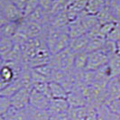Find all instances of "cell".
<instances>
[{"instance_id":"7402d4cb","label":"cell","mask_w":120,"mask_h":120,"mask_svg":"<svg viewBox=\"0 0 120 120\" xmlns=\"http://www.w3.org/2000/svg\"><path fill=\"white\" fill-rule=\"evenodd\" d=\"M107 4L104 2V0H88L85 12L90 15H97L104 8V6Z\"/></svg>"},{"instance_id":"e575fe53","label":"cell","mask_w":120,"mask_h":120,"mask_svg":"<svg viewBox=\"0 0 120 120\" xmlns=\"http://www.w3.org/2000/svg\"><path fill=\"white\" fill-rule=\"evenodd\" d=\"M6 22H7V21H6V19H5L4 15H3V14H2V11H1V9H0V25H2L3 24H5Z\"/></svg>"},{"instance_id":"e0dca14e","label":"cell","mask_w":120,"mask_h":120,"mask_svg":"<svg viewBox=\"0 0 120 120\" xmlns=\"http://www.w3.org/2000/svg\"><path fill=\"white\" fill-rule=\"evenodd\" d=\"M28 108V107H27ZM27 108L24 109H15L11 108L4 115L5 120H28V114H27Z\"/></svg>"},{"instance_id":"44dd1931","label":"cell","mask_w":120,"mask_h":120,"mask_svg":"<svg viewBox=\"0 0 120 120\" xmlns=\"http://www.w3.org/2000/svg\"><path fill=\"white\" fill-rule=\"evenodd\" d=\"M88 52H80L74 55L73 60V70L75 71H84L87 60H88Z\"/></svg>"},{"instance_id":"9a60e30c","label":"cell","mask_w":120,"mask_h":120,"mask_svg":"<svg viewBox=\"0 0 120 120\" xmlns=\"http://www.w3.org/2000/svg\"><path fill=\"white\" fill-rule=\"evenodd\" d=\"M23 87H24V85L22 83L21 79L18 77L15 80L12 81L9 84H6V86H4L1 89V90H0V96L4 97V98H10L17 90H19L21 88H23Z\"/></svg>"},{"instance_id":"8d00e7d4","label":"cell","mask_w":120,"mask_h":120,"mask_svg":"<svg viewBox=\"0 0 120 120\" xmlns=\"http://www.w3.org/2000/svg\"><path fill=\"white\" fill-rule=\"evenodd\" d=\"M3 34H2V29H1V25H0V41L3 39Z\"/></svg>"},{"instance_id":"484cf974","label":"cell","mask_w":120,"mask_h":120,"mask_svg":"<svg viewBox=\"0 0 120 120\" xmlns=\"http://www.w3.org/2000/svg\"><path fill=\"white\" fill-rule=\"evenodd\" d=\"M107 5H108L112 12L116 23L120 24V2L118 0H113L112 2H110L109 4H107Z\"/></svg>"},{"instance_id":"4fadbf2b","label":"cell","mask_w":120,"mask_h":120,"mask_svg":"<svg viewBox=\"0 0 120 120\" xmlns=\"http://www.w3.org/2000/svg\"><path fill=\"white\" fill-rule=\"evenodd\" d=\"M90 110L89 106L70 107L67 113L71 120H85Z\"/></svg>"},{"instance_id":"ab89813d","label":"cell","mask_w":120,"mask_h":120,"mask_svg":"<svg viewBox=\"0 0 120 120\" xmlns=\"http://www.w3.org/2000/svg\"><path fill=\"white\" fill-rule=\"evenodd\" d=\"M116 79H118V80H119V81H120V75H119V76H118V77H117V78H116Z\"/></svg>"},{"instance_id":"d4e9b609","label":"cell","mask_w":120,"mask_h":120,"mask_svg":"<svg viewBox=\"0 0 120 120\" xmlns=\"http://www.w3.org/2000/svg\"><path fill=\"white\" fill-rule=\"evenodd\" d=\"M14 46H15V42L13 39L3 38L0 41V57L4 60V58L13 50Z\"/></svg>"},{"instance_id":"f6af8a7d","label":"cell","mask_w":120,"mask_h":120,"mask_svg":"<svg viewBox=\"0 0 120 120\" xmlns=\"http://www.w3.org/2000/svg\"><path fill=\"white\" fill-rule=\"evenodd\" d=\"M69 1H70V0H69Z\"/></svg>"},{"instance_id":"ac0fdd59","label":"cell","mask_w":120,"mask_h":120,"mask_svg":"<svg viewBox=\"0 0 120 120\" xmlns=\"http://www.w3.org/2000/svg\"><path fill=\"white\" fill-rule=\"evenodd\" d=\"M67 30H68V34H69L71 38H75V37H78V36L86 34V31L83 28L79 17L68 24Z\"/></svg>"},{"instance_id":"d6986e66","label":"cell","mask_w":120,"mask_h":120,"mask_svg":"<svg viewBox=\"0 0 120 120\" xmlns=\"http://www.w3.org/2000/svg\"><path fill=\"white\" fill-rule=\"evenodd\" d=\"M49 88L52 98H66L68 91L62 85L56 81H49Z\"/></svg>"},{"instance_id":"ba28073f","label":"cell","mask_w":120,"mask_h":120,"mask_svg":"<svg viewBox=\"0 0 120 120\" xmlns=\"http://www.w3.org/2000/svg\"><path fill=\"white\" fill-rule=\"evenodd\" d=\"M50 100H51V98L43 95L42 93L32 88L30 92V99H29V106L30 107L39 108V109L48 110Z\"/></svg>"},{"instance_id":"83f0119b","label":"cell","mask_w":120,"mask_h":120,"mask_svg":"<svg viewBox=\"0 0 120 120\" xmlns=\"http://www.w3.org/2000/svg\"><path fill=\"white\" fill-rule=\"evenodd\" d=\"M107 40L112 41L116 43L120 42V24L116 23L115 24L113 29L111 30V32L109 33V34L107 37Z\"/></svg>"},{"instance_id":"52a82bcc","label":"cell","mask_w":120,"mask_h":120,"mask_svg":"<svg viewBox=\"0 0 120 120\" xmlns=\"http://www.w3.org/2000/svg\"><path fill=\"white\" fill-rule=\"evenodd\" d=\"M88 0H71L69 1L66 8V14L69 23L77 18L85 11Z\"/></svg>"},{"instance_id":"5bb4252c","label":"cell","mask_w":120,"mask_h":120,"mask_svg":"<svg viewBox=\"0 0 120 120\" xmlns=\"http://www.w3.org/2000/svg\"><path fill=\"white\" fill-rule=\"evenodd\" d=\"M96 109L97 120H117L119 116L114 113L107 104H103Z\"/></svg>"},{"instance_id":"74e56055","label":"cell","mask_w":120,"mask_h":120,"mask_svg":"<svg viewBox=\"0 0 120 120\" xmlns=\"http://www.w3.org/2000/svg\"><path fill=\"white\" fill-rule=\"evenodd\" d=\"M112 1H113V0H104V2H105L106 4H109V3L112 2Z\"/></svg>"},{"instance_id":"ffe728a7","label":"cell","mask_w":120,"mask_h":120,"mask_svg":"<svg viewBox=\"0 0 120 120\" xmlns=\"http://www.w3.org/2000/svg\"><path fill=\"white\" fill-rule=\"evenodd\" d=\"M28 120H49L51 114L46 109H39V108L28 107L27 108Z\"/></svg>"},{"instance_id":"4dcf8cb0","label":"cell","mask_w":120,"mask_h":120,"mask_svg":"<svg viewBox=\"0 0 120 120\" xmlns=\"http://www.w3.org/2000/svg\"><path fill=\"white\" fill-rule=\"evenodd\" d=\"M108 106L110 108V109H111L114 113H116V114L120 117V98L118 99L113 101V102L109 103Z\"/></svg>"},{"instance_id":"7c38bea8","label":"cell","mask_w":120,"mask_h":120,"mask_svg":"<svg viewBox=\"0 0 120 120\" xmlns=\"http://www.w3.org/2000/svg\"><path fill=\"white\" fill-rule=\"evenodd\" d=\"M89 37L87 34L78 36L75 38H71L69 48L74 53H78L80 52H87V47L89 44Z\"/></svg>"},{"instance_id":"f546056e","label":"cell","mask_w":120,"mask_h":120,"mask_svg":"<svg viewBox=\"0 0 120 120\" xmlns=\"http://www.w3.org/2000/svg\"><path fill=\"white\" fill-rule=\"evenodd\" d=\"M38 2H39V6L48 14L53 5L54 0H38Z\"/></svg>"},{"instance_id":"b9f144b4","label":"cell","mask_w":120,"mask_h":120,"mask_svg":"<svg viewBox=\"0 0 120 120\" xmlns=\"http://www.w3.org/2000/svg\"><path fill=\"white\" fill-rule=\"evenodd\" d=\"M0 98H1V96H0Z\"/></svg>"},{"instance_id":"2e32d148","label":"cell","mask_w":120,"mask_h":120,"mask_svg":"<svg viewBox=\"0 0 120 120\" xmlns=\"http://www.w3.org/2000/svg\"><path fill=\"white\" fill-rule=\"evenodd\" d=\"M79 19L80 21V23L82 24L83 28L86 31V34L90 31L92 28H94L96 25L99 24L98 21V18L97 15H90V14H87V13L83 12L79 16Z\"/></svg>"},{"instance_id":"277c9868","label":"cell","mask_w":120,"mask_h":120,"mask_svg":"<svg viewBox=\"0 0 120 120\" xmlns=\"http://www.w3.org/2000/svg\"><path fill=\"white\" fill-rule=\"evenodd\" d=\"M108 56L102 50L90 52L88 53V60L85 71H96L102 69L108 64Z\"/></svg>"},{"instance_id":"9c48e42d","label":"cell","mask_w":120,"mask_h":120,"mask_svg":"<svg viewBox=\"0 0 120 120\" xmlns=\"http://www.w3.org/2000/svg\"><path fill=\"white\" fill-rule=\"evenodd\" d=\"M120 98V81L116 78L111 79L106 88V103L108 105Z\"/></svg>"},{"instance_id":"ee69618b","label":"cell","mask_w":120,"mask_h":120,"mask_svg":"<svg viewBox=\"0 0 120 120\" xmlns=\"http://www.w3.org/2000/svg\"><path fill=\"white\" fill-rule=\"evenodd\" d=\"M70 1H71V0H70Z\"/></svg>"},{"instance_id":"7bdbcfd3","label":"cell","mask_w":120,"mask_h":120,"mask_svg":"<svg viewBox=\"0 0 120 120\" xmlns=\"http://www.w3.org/2000/svg\"><path fill=\"white\" fill-rule=\"evenodd\" d=\"M118 1H119V2H120V0H118Z\"/></svg>"},{"instance_id":"5b68a950","label":"cell","mask_w":120,"mask_h":120,"mask_svg":"<svg viewBox=\"0 0 120 120\" xmlns=\"http://www.w3.org/2000/svg\"><path fill=\"white\" fill-rule=\"evenodd\" d=\"M32 87H23L17 90L9 99L11 107L15 109H24L29 107L30 92Z\"/></svg>"},{"instance_id":"6da1fadb","label":"cell","mask_w":120,"mask_h":120,"mask_svg":"<svg viewBox=\"0 0 120 120\" xmlns=\"http://www.w3.org/2000/svg\"><path fill=\"white\" fill-rule=\"evenodd\" d=\"M70 40L71 37L68 34L67 26L61 28L48 26L45 34V42L52 55L68 48Z\"/></svg>"},{"instance_id":"60d3db41","label":"cell","mask_w":120,"mask_h":120,"mask_svg":"<svg viewBox=\"0 0 120 120\" xmlns=\"http://www.w3.org/2000/svg\"><path fill=\"white\" fill-rule=\"evenodd\" d=\"M117 120H120V117H119V118H118V119H117Z\"/></svg>"},{"instance_id":"d590c367","label":"cell","mask_w":120,"mask_h":120,"mask_svg":"<svg viewBox=\"0 0 120 120\" xmlns=\"http://www.w3.org/2000/svg\"><path fill=\"white\" fill-rule=\"evenodd\" d=\"M116 44H117V53H118L120 55V42H117Z\"/></svg>"},{"instance_id":"1f68e13d","label":"cell","mask_w":120,"mask_h":120,"mask_svg":"<svg viewBox=\"0 0 120 120\" xmlns=\"http://www.w3.org/2000/svg\"><path fill=\"white\" fill-rule=\"evenodd\" d=\"M49 120H71L68 113H61V114H56V115H51L50 119Z\"/></svg>"},{"instance_id":"d6a6232c","label":"cell","mask_w":120,"mask_h":120,"mask_svg":"<svg viewBox=\"0 0 120 120\" xmlns=\"http://www.w3.org/2000/svg\"><path fill=\"white\" fill-rule=\"evenodd\" d=\"M85 120H97L96 109L95 108L90 107L89 113H88V116H87V117H86Z\"/></svg>"},{"instance_id":"30bf717a","label":"cell","mask_w":120,"mask_h":120,"mask_svg":"<svg viewBox=\"0 0 120 120\" xmlns=\"http://www.w3.org/2000/svg\"><path fill=\"white\" fill-rule=\"evenodd\" d=\"M106 70L110 79L117 78L120 75V55L117 52L108 56Z\"/></svg>"},{"instance_id":"7a4b0ae2","label":"cell","mask_w":120,"mask_h":120,"mask_svg":"<svg viewBox=\"0 0 120 120\" xmlns=\"http://www.w3.org/2000/svg\"><path fill=\"white\" fill-rule=\"evenodd\" d=\"M74 55L75 53L68 47L57 53L52 54L50 60V63L56 70L71 72L73 71Z\"/></svg>"},{"instance_id":"f35d334b","label":"cell","mask_w":120,"mask_h":120,"mask_svg":"<svg viewBox=\"0 0 120 120\" xmlns=\"http://www.w3.org/2000/svg\"><path fill=\"white\" fill-rule=\"evenodd\" d=\"M0 120H5L4 119V116H0Z\"/></svg>"},{"instance_id":"8992f818","label":"cell","mask_w":120,"mask_h":120,"mask_svg":"<svg viewBox=\"0 0 120 120\" xmlns=\"http://www.w3.org/2000/svg\"><path fill=\"white\" fill-rule=\"evenodd\" d=\"M66 100L70 107H81L87 106V100L84 96L82 88L77 84H74L68 91Z\"/></svg>"},{"instance_id":"836d02e7","label":"cell","mask_w":120,"mask_h":120,"mask_svg":"<svg viewBox=\"0 0 120 120\" xmlns=\"http://www.w3.org/2000/svg\"><path fill=\"white\" fill-rule=\"evenodd\" d=\"M10 1H11L12 3H14L15 6H17L18 8H20V9L23 11L24 6H25V4L27 3L28 0H10Z\"/></svg>"},{"instance_id":"cb8c5ba5","label":"cell","mask_w":120,"mask_h":120,"mask_svg":"<svg viewBox=\"0 0 120 120\" xmlns=\"http://www.w3.org/2000/svg\"><path fill=\"white\" fill-rule=\"evenodd\" d=\"M18 24L19 23L15 22H6L5 24L1 25L2 29V34L4 38H8V39H13L15 33L17 32Z\"/></svg>"},{"instance_id":"3957f363","label":"cell","mask_w":120,"mask_h":120,"mask_svg":"<svg viewBox=\"0 0 120 120\" xmlns=\"http://www.w3.org/2000/svg\"><path fill=\"white\" fill-rule=\"evenodd\" d=\"M0 9L7 22L19 23L24 19L23 11L10 0H0Z\"/></svg>"},{"instance_id":"4316f807","label":"cell","mask_w":120,"mask_h":120,"mask_svg":"<svg viewBox=\"0 0 120 120\" xmlns=\"http://www.w3.org/2000/svg\"><path fill=\"white\" fill-rule=\"evenodd\" d=\"M38 6H39L38 0H28L27 3L24 6V9H23L24 17H27L29 15H31L32 13L35 10Z\"/></svg>"},{"instance_id":"f1b7e54d","label":"cell","mask_w":120,"mask_h":120,"mask_svg":"<svg viewBox=\"0 0 120 120\" xmlns=\"http://www.w3.org/2000/svg\"><path fill=\"white\" fill-rule=\"evenodd\" d=\"M10 108H11L10 99L7 98L1 97V98H0V116H4Z\"/></svg>"},{"instance_id":"603a6c76","label":"cell","mask_w":120,"mask_h":120,"mask_svg":"<svg viewBox=\"0 0 120 120\" xmlns=\"http://www.w3.org/2000/svg\"><path fill=\"white\" fill-rule=\"evenodd\" d=\"M97 18H98V21L99 24L116 23L114 16L112 15V12H111L108 5H106L102 10L97 15Z\"/></svg>"},{"instance_id":"8fae6325","label":"cell","mask_w":120,"mask_h":120,"mask_svg":"<svg viewBox=\"0 0 120 120\" xmlns=\"http://www.w3.org/2000/svg\"><path fill=\"white\" fill-rule=\"evenodd\" d=\"M70 106L66 98H51L48 111L51 115L61 114L67 112Z\"/></svg>"}]
</instances>
